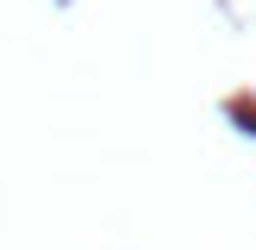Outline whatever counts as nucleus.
<instances>
[{
	"label": "nucleus",
	"instance_id": "obj_1",
	"mask_svg": "<svg viewBox=\"0 0 256 250\" xmlns=\"http://www.w3.org/2000/svg\"><path fill=\"white\" fill-rule=\"evenodd\" d=\"M232 119H244L250 132H256V106H250V100H232Z\"/></svg>",
	"mask_w": 256,
	"mask_h": 250
}]
</instances>
